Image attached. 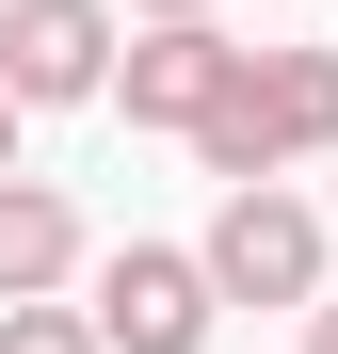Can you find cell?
I'll return each instance as SVG.
<instances>
[{
  "mask_svg": "<svg viewBox=\"0 0 338 354\" xmlns=\"http://www.w3.org/2000/svg\"><path fill=\"white\" fill-rule=\"evenodd\" d=\"M338 145V48H242L225 65V97L194 113V161L242 194V177H290Z\"/></svg>",
  "mask_w": 338,
  "mask_h": 354,
  "instance_id": "obj_1",
  "label": "cell"
},
{
  "mask_svg": "<svg viewBox=\"0 0 338 354\" xmlns=\"http://www.w3.org/2000/svg\"><path fill=\"white\" fill-rule=\"evenodd\" d=\"M209 290L225 306H322V209L290 194V177H242V194L209 209Z\"/></svg>",
  "mask_w": 338,
  "mask_h": 354,
  "instance_id": "obj_2",
  "label": "cell"
},
{
  "mask_svg": "<svg viewBox=\"0 0 338 354\" xmlns=\"http://www.w3.org/2000/svg\"><path fill=\"white\" fill-rule=\"evenodd\" d=\"M81 322H97V354H209L225 290H209V258H194V242H113Z\"/></svg>",
  "mask_w": 338,
  "mask_h": 354,
  "instance_id": "obj_3",
  "label": "cell"
},
{
  "mask_svg": "<svg viewBox=\"0 0 338 354\" xmlns=\"http://www.w3.org/2000/svg\"><path fill=\"white\" fill-rule=\"evenodd\" d=\"M113 48H129L113 0H0V97H17V113H81V97H113Z\"/></svg>",
  "mask_w": 338,
  "mask_h": 354,
  "instance_id": "obj_4",
  "label": "cell"
},
{
  "mask_svg": "<svg viewBox=\"0 0 338 354\" xmlns=\"http://www.w3.org/2000/svg\"><path fill=\"white\" fill-rule=\"evenodd\" d=\"M225 65H242V32H225V17H129V48H113V113L194 145V113L225 97Z\"/></svg>",
  "mask_w": 338,
  "mask_h": 354,
  "instance_id": "obj_5",
  "label": "cell"
},
{
  "mask_svg": "<svg viewBox=\"0 0 338 354\" xmlns=\"http://www.w3.org/2000/svg\"><path fill=\"white\" fill-rule=\"evenodd\" d=\"M81 274H97V242H81V209L48 194L32 161H17V177H0V306H32V290H81Z\"/></svg>",
  "mask_w": 338,
  "mask_h": 354,
  "instance_id": "obj_6",
  "label": "cell"
},
{
  "mask_svg": "<svg viewBox=\"0 0 338 354\" xmlns=\"http://www.w3.org/2000/svg\"><path fill=\"white\" fill-rule=\"evenodd\" d=\"M0 354H97V322L65 306V290H32V306H0Z\"/></svg>",
  "mask_w": 338,
  "mask_h": 354,
  "instance_id": "obj_7",
  "label": "cell"
},
{
  "mask_svg": "<svg viewBox=\"0 0 338 354\" xmlns=\"http://www.w3.org/2000/svg\"><path fill=\"white\" fill-rule=\"evenodd\" d=\"M306 354H338V274H322V306H306Z\"/></svg>",
  "mask_w": 338,
  "mask_h": 354,
  "instance_id": "obj_8",
  "label": "cell"
},
{
  "mask_svg": "<svg viewBox=\"0 0 338 354\" xmlns=\"http://www.w3.org/2000/svg\"><path fill=\"white\" fill-rule=\"evenodd\" d=\"M113 17H225V0H113Z\"/></svg>",
  "mask_w": 338,
  "mask_h": 354,
  "instance_id": "obj_9",
  "label": "cell"
},
{
  "mask_svg": "<svg viewBox=\"0 0 338 354\" xmlns=\"http://www.w3.org/2000/svg\"><path fill=\"white\" fill-rule=\"evenodd\" d=\"M17 129H32V113H17V97H0V177H17Z\"/></svg>",
  "mask_w": 338,
  "mask_h": 354,
  "instance_id": "obj_10",
  "label": "cell"
}]
</instances>
